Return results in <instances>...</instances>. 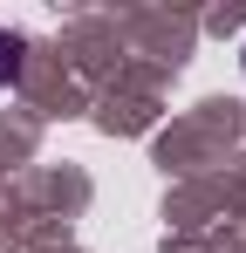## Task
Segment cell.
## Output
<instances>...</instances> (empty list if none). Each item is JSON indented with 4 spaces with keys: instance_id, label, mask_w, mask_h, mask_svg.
<instances>
[{
    "instance_id": "1",
    "label": "cell",
    "mask_w": 246,
    "mask_h": 253,
    "mask_svg": "<svg viewBox=\"0 0 246 253\" xmlns=\"http://www.w3.org/2000/svg\"><path fill=\"white\" fill-rule=\"evenodd\" d=\"M14 76H21V35H7V28H0V89L14 83Z\"/></svg>"
},
{
    "instance_id": "2",
    "label": "cell",
    "mask_w": 246,
    "mask_h": 253,
    "mask_svg": "<svg viewBox=\"0 0 246 253\" xmlns=\"http://www.w3.org/2000/svg\"><path fill=\"white\" fill-rule=\"evenodd\" d=\"M240 69H246V48H240Z\"/></svg>"
}]
</instances>
